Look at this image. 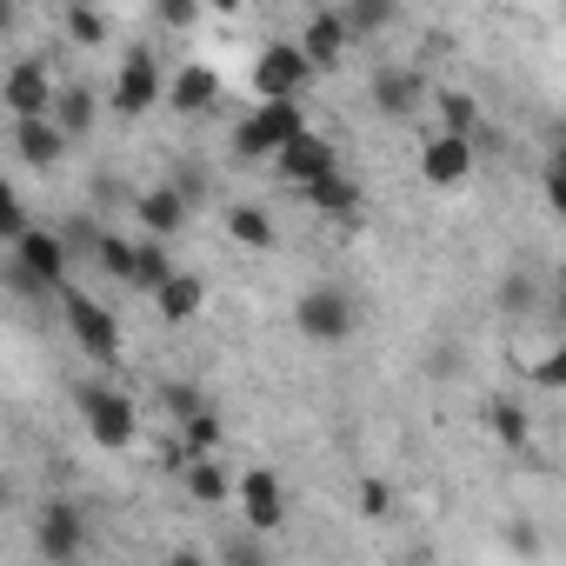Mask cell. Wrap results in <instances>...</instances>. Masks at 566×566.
Instances as JSON below:
<instances>
[{"instance_id": "obj_34", "label": "cell", "mask_w": 566, "mask_h": 566, "mask_svg": "<svg viewBox=\"0 0 566 566\" xmlns=\"http://www.w3.org/2000/svg\"><path fill=\"white\" fill-rule=\"evenodd\" d=\"M387 506H394V486H387V480H360V513H367V520H380Z\"/></svg>"}, {"instance_id": "obj_9", "label": "cell", "mask_w": 566, "mask_h": 566, "mask_svg": "<svg viewBox=\"0 0 566 566\" xmlns=\"http://www.w3.org/2000/svg\"><path fill=\"white\" fill-rule=\"evenodd\" d=\"M240 520H247V533H260V539L287 526V486H280L273 467H247V473H240Z\"/></svg>"}, {"instance_id": "obj_13", "label": "cell", "mask_w": 566, "mask_h": 566, "mask_svg": "<svg viewBox=\"0 0 566 566\" xmlns=\"http://www.w3.org/2000/svg\"><path fill=\"white\" fill-rule=\"evenodd\" d=\"M367 94H374V107H380L387 120H407L413 107H427V81H420L413 67H380V74L367 81Z\"/></svg>"}, {"instance_id": "obj_27", "label": "cell", "mask_w": 566, "mask_h": 566, "mask_svg": "<svg viewBox=\"0 0 566 566\" xmlns=\"http://www.w3.org/2000/svg\"><path fill=\"white\" fill-rule=\"evenodd\" d=\"M486 427H493L500 447H526V427H533V420H526L520 400H493V407H486Z\"/></svg>"}, {"instance_id": "obj_38", "label": "cell", "mask_w": 566, "mask_h": 566, "mask_svg": "<svg viewBox=\"0 0 566 566\" xmlns=\"http://www.w3.org/2000/svg\"><path fill=\"white\" fill-rule=\"evenodd\" d=\"M546 167H559V174H566V127H559V140H553V160H546Z\"/></svg>"}, {"instance_id": "obj_17", "label": "cell", "mask_w": 566, "mask_h": 566, "mask_svg": "<svg viewBox=\"0 0 566 566\" xmlns=\"http://www.w3.org/2000/svg\"><path fill=\"white\" fill-rule=\"evenodd\" d=\"M200 307H207V280H200V273H187V266H180V273L167 280V287L154 294V314H160L167 327H187V321H200Z\"/></svg>"}, {"instance_id": "obj_26", "label": "cell", "mask_w": 566, "mask_h": 566, "mask_svg": "<svg viewBox=\"0 0 566 566\" xmlns=\"http://www.w3.org/2000/svg\"><path fill=\"white\" fill-rule=\"evenodd\" d=\"M94 107H101V101H94L87 87H61V107H54L61 134H67V140H74V134H87V127H94Z\"/></svg>"}, {"instance_id": "obj_39", "label": "cell", "mask_w": 566, "mask_h": 566, "mask_svg": "<svg viewBox=\"0 0 566 566\" xmlns=\"http://www.w3.org/2000/svg\"><path fill=\"white\" fill-rule=\"evenodd\" d=\"M559 287H566V260H559Z\"/></svg>"}, {"instance_id": "obj_28", "label": "cell", "mask_w": 566, "mask_h": 566, "mask_svg": "<svg viewBox=\"0 0 566 566\" xmlns=\"http://www.w3.org/2000/svg\"><path fill=\"white\" fill-rule=\"evenodd\" d=\"M213 559L220 566H266V539L260 533H220L213 539Z\"/></svg>"}, {"instance_id": "obj_23", "label": "cell", "mask_w": 566, "mask_h": 566, "mask_svg": "<svg viewBox=\"0 0 566 566\" xmlns=\"http://www.w3.org/2000/svg\"><path fill=\"white\" fill-rule=\"evenodd\" d=\"M307 200H314V213H334V220H354V213H360V187H354L347 174H334V180L307 187Z\"/></svg>"}, {"instance_id": "obj_22", "label": "cell", "mask_w": 566, "mask_h": 566, "mask_svg": "<svg viewBox=\"0 0 566 566\" xmlns=\"http://www.w3.org/2000/svg\"><path fill=\"white\" fill-rule=\"evenodd\" d=\"M180 266H174V253H167V240H140V260H134V287L154 301L160 287H167V280H174Z\"/></svg>"}, {"instance_id": "obj_25", "label": "cell", "mask_w": 566, "mask_h": 566, "mask_svg": "<svg viewBox=\"0 0 566 566\" xmlns=\"http://www.w3.org/2000/svg\"><path fill=\"white\" fill-rule=\"evenodd\" d=\"M526 380H533L539 394H566V334H559L553 347H539V354H533V367H526Z\"/></svg>"}, {"instance_id": "obj_14", "label": "cell", "mask_w": 566, "mask_h": 566, "mask_svg": "<svg viewBox=\"0 0 566 566\" xmlns=\"http://www.w3.org/2000/svg\"><path fill=\"white\" fill-rule=\"evenodd\" d=\"M347 41H354V28H347V8H327V14H314V21L301 28V54L314 61V74H321V67H334V61L347 54Z\"/></svg>"}, {"instance_id": "obj_35", "label": "cell", "mask_w": 566, "mask_h": 566, "mask_svg": "<svg viewBox=\"0 0 566 566\" xmlns=\"http://www.w3.org/2000/svg\"><path fill=\"white\" fill-rule=\"evenodd\" d=\"M539 180H546V200H553V213L566 220V174H559V167H546Z\"/></svg>"}, {"instance_id": "obj_31", "label": "cell", "mask_w": 566, "mask_h": 566, "mask_svg": "<svg viewBox=\"0 0 566 566\" xmlns=\"http://www.w3.org/2000/svg\"><path fill=\"white\" fill-rule=\"evenodd\" d=\"M180 447H187L193 460H213V453H220V413L207 407L200 420H187V427H180Z\"/></svg>"}, {"instance_id": "obj_37", "label": "cell", "mask_w": 566, "mask_h": 566, "mask_svg": "<svg viewBox=\"0 0 566 566\" xmlns=\"http://www.w3.org/2000/svg\"><path fill=\"white\" fill-rule=\"evenodd\" d=\"M167 566H220V559H207V553H193V546H180V553H167Z\"/></svg>"}, {"instance_id": "obj_8", "label": "cell", "mask_w": 566, "mask_h": 566, "mask_svg": "<svg viewBox=\"0 0 566 566\" xmlns=\"http://www.w3.org/2000/svg\"><path fill=\"white\" fill-rule=\"evenodd\" d=\"M354 301L340 294V287H307L301 301H294V327H301V340H314V347H340L347 334H354Z\"/></svg>"}, {"instance_id": "obj_24", "label": "cell", "mask_w": 566, "mask_h": 566, "mask_svg": "<svg viewBox=\"0 0 566 566\" xmlns=\"http://www.w3.org/2000/svg\"><path fill=\"white\" fill-rule=\"evenodd\" d=\"M134 260H140L134 240H120V233H94V266H101V273H114V280H127V287H134Z\"/></svg>"}, {"instance_id": "obj_32", "label": "cell", "mask_w": 566, "mask_h": 566, "mask_svg": "<svg viewBox=\"0 0 566 566\" xmlns=\"http://www.w3.org/2000/svg\"><path fill=\"white\" fill-rule=\"evenodd\" d=\"M500 314L506 321H533V280L526 273H506L500 280Z\"/></svg>"}, {"instance_id": "obj_4", "label": "cell", "mask_w": 566, "mask_h": 566, "mask_svg": "<svg viewBox=\"0 0 566 566\" xmlns=\"http://www.w3.org/2000/svg\"><path fill=\"white\" fill-rule=\"evenodd\" d=\"M81 420H87V433H94V447H134V433H140V413H134V400L120 394V387H107V380H87L81 387Z\"/></svg>"}, {"instance_id": "obj_11", "label": "cell", "mask_w": 566, "mask_h": 566, "mask_svg": "<svg viewBox=\"0 0 566 566\" xmlns=\"http://www.w3.org/2000/svg\"><path fill=\"white\" fill-rule=\"evenodd\" d=\"M273 167H280V180H294V187L307 193V187H321V180H334V174H340V147H334L327 134H301V140L280 154Z\"/></svg>"}, {"instance_id": "obj_2", "label": "cell", "mask_w": 566, "mask_h": 566, "mask_svg": "<svg viewBox=\"0 0 566 566\" xmlns=\"http://www.w3.org/2000/svg\"><path fill=\"white\" fill-rule=\"evenodd\" d=\"M8 253H14V287H54V294H67V260H74V247L54 227H28Z\"/></svg>"}, {"instance_id": "obj_36", "label": "cell", "mask_w": 566, "mask_h": 566, "mask_svg": "<svg viewBox=\"0 0 566 566\" xmlns=\"http://www.w3.org/2000/svg\"><path fill=\"white\" fill-rule=\"evenodd\" d=\"M160 21H167V28H193V21H200V8H187V0H167Z\"/></svg>"}, {"instance_id": "obj_6", "label": "cell", "mask_w": 566, "mask_h": 566, "mask_svg": "<svg viewBox=\"0 0 566 566\" xmlns=\"http://www.w3.org/2000/svg\"><path fill=\"white\" fill-rule=\"evenodd\" d=\"M61 314H67V334H74V347L94 360V367H114L120 360V321L101 307V301H87V294H61Z\"/></svg>"}, {"instance_id": "obj_20", "label": "cell", "mask_w": 566, "mask_h": 566, "mask_svg": "<svg viewBox=\"0 0 566 566\" xmlns=\"http://www.w3.org/2000/svg\"><path fill=\"white\" fill-rule=\"evenodd\" d=\"M180 480H187V493H193L200 506H220V500H240V473H227V460H220V453H213V460H193V467H187Z\"/></svg>"}, {"instance_id": "obj_21", "label": "cell", "mask_w": 566, "mask_h": 566, "mask_svg": "<svg viewBox=\"0 0 566 566\" xmlns=\"http://www.w3.org/2000/svg\"><path fill=\"white\" fill-rule=\"evenodd\" d=\"M433 114H440V134H460V140L480 134V101L467 87H440L433 94Z\"/></svg>"}, {"instance_id": "obj_19", "label": "cell", "mask_w": 566, "mask_h": 566, "mask_svg": "<svg viewBox=\"0 0 566 566\" xmlns=\"http://www.w3.org/2000/svg\"><path fill=\"white\" fill-rule=\"evenodd\" d=\"M14 154H21L28 167H54V160L67 154L61 120H21V127H14Z\"/></svg>"}, {"instance_id": "obj_3", "label": "cell", "mask_w": 566, "mask_h": 566, "mask_svg": "<svg viewBox=\"0 0 566 566\" xmlns=\"http://www.w3.org/2000/svg\"><path fill=\"white\" fill-rule=\"evenodd\" d=\"M0 107H8V120H54L61 107V81L48 61H14L8 74H0Z\"/></svg>"}, {"instance_id": "obj_30", "label": "cell", "mask_w": 566, "mask_h": 566, "mask_svg": "<svg viewBox=\"0 0 566 566\" xmlns=\"http://www.w3.org/2000/svg\"><path fill=\"white\" fill-rule=\"evenodd\" d=\"M160 407H167V420H174V427H187V420H200V413H207L200 387H187V380H167V387H160Z\"/></svg>"}, {"instance_id": "obj_29", "label": "cell", "mask_w": 566, "mask_h": 566, "mask_svg": "<svg viewBox=\"0 0 566 566\" xmlns=\"http://www.w3.org/2000/svg\"><path fill=\"white\" fill-rule=\"evenodd\" d=\"M61 28H67V41H74V48H107V34H114V28H107V14H94V8H67V14H61Z\"/></svg>"}, {"instance_id": "obj_5", "label": "cell", "mask_w": 566, "mask_h": 566, "mask_svg": "<svg viewBox=\"0 0 566 566\" xmlns=\"http://www.w3.org/2000/svg\"><path fill=\"white\" fill-rule=\"evenodd\" d=\"M160 101H167V87H160L154 54H147V48H127V54H120V74H114V87H107L114 120H140V114H154Z\"/></svg>"}, {"instance_id": "obj_7", "label": "cell", "mask_w": 566, "mask_h": 566, "mask_svg": "<svg viewBox=\"0 0 566 566\" xmlns=\"http://www.w3.org/2000/svg\"><path fill=\"white\" fill-rule=\"evenodd\" d=\"M314 81V61L301 54V41H266L253 61V94L260 101H301Z\"/></svg>"}, {"instance_id": "obj_12", "label": "cell", "mask_w": 566, "mask_h": 566, "mask_svg": "<svg viewBox=\"0 0 566 566\" xmlns=\"http://www.w3.org/2000/svg\"><path fill=\"white\" fill-rule=\"evenodd\" d=\"M134 213H140V227H147V240H174V233H187V220H193V200L180 193V187H147L140 200H134Z\"/></svg>"}, {"instance_id": "obj_16", "label": "cell", "mask_w": 566, "mask_h": 566, "mask_svg": "<svg viewBox=\"0 0 566 566\" xmlns=\"http://www.w3.org/2000/svg\"><path fill=\"white\" fill-rule=\"evenodd\" d=\"M213 101H220V74H213L207 61H187V67L167 81V107H174V114H213Z\"/></svg>"}, {"instance_id": "obj_18", "label": "cell", "mask_w": 566, "mask_h": 566, "mask_svg": "<svg viewBox=\"0 0 566 566\" xmlns=\"http://www.w3.org/2000/svg\"><path fill=\"white\" fill-rule=\"evenodd\" d=\"M220 220H227V233H233L240 247H253V253H273V247H280V227H273V213H266L260 200H233Z\"/></svg>"}, {"instance_id": "obj_15", "label": "cell", "mask_w": 566, "mask_h": 566, "mask_svg": "<svg viewBox=\"0 0 566 566\" xmlns=\"http://www.w3.org/2000/svg\"><path fill=\"white\" fill-rule=\"evenodd\" d=\"M34 539H41V553H48V559H74V553H81V539H87V526H81V513H74L67 500H48V506H41V520H34Z\"/></svg>"}, {"instance_id": "obj_33", "label": "cell", "mask_w": 566, "mask_h": 566, "mask_svg": "<svg viewBox=\"0 0 566 566\" xmlns=\"http://www.w3.org/2000/svg\"><path fill=\"white\" fill-rule=\"evenodd\" d=\"M394 21V8H387V0H360V8H347V28H354V41L360 34H380Z\"/></svg>"}, {"instance_id": "obj_1", "label": "cell", "mask_w": 566, "mask_h": 566, "mask_svg": "<svg viewBox=\"0 0 566 566\" xmlns=\"http://www.w3.org/2000/svg\"><path fill=\"white\" fill-rule=\"evenodd\" d=\"M301 134H314L307 127V107L301 101H260L240 127H233V160L240 167H260V160H280Z\"/></svg>"}, {"instance_id": "obj_10", "label": "cell", "mask_w": 566, "mask_h": 566, "mask_svg": "<svg viewBox=\"0 0 566 566\" xmlns=\"http://www.w3.org/2000/svg\"><path fill=\"white\" fill-rule=\"evenodd\" d=\"M480 167V147L460 140V134H427L420 140V180L427 187H467Z\"/></svg>"}]
</instances>
